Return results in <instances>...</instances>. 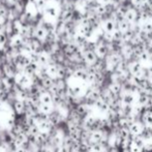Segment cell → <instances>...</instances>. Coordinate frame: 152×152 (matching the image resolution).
Here are the masks:
<instances>
[{
    "label": "cell",
    "instance_id": "cell-7",
    "mask_svg": "<svg viewBox=\"0 0 152 152\" xmlns=\"http://www.w3.org/2000/svg\"><path fill=\"white\" fill-rule=\"evenodd\" d=\"M84 59L87 62H88V63L93 64L94 62L96 61V56H95V54H94V53L92 52V51L88 50V51H85V53H84Z\"/></svg>",
    "mask_w": 152,
    "mask_h": 152
},
{
    "label": "cell",
    "instance_id": "cell-5",
    "mask_svg": "<svg viewBox=\"0 0 152 152\" xmlns=\"http://www.w3.org/2000/svg\"><path fill=\"white\" fill-rule=\"evenodd\" d=\"M37 63L40 66H47L50 63V57H49V55L45 52L37 54Z\"/></svg>",
    "mask_w": 152,
    "mask_h": 152
},
{
    "label": "cell",
    "instance_id": "cell-8",
    "mask_svg": "<svg viewBox=\"0 0 152 152\" xmlns=\"http://www.w3.org/2000/svg\"><path fill=\"white\" fill-rule=\"evenodd\" d=\"M12 45H14L15 48H17V49L21 48V47L24 46V39H23L21 35L16 36V37L14 38V40H12Z\"/></svg>",
    "mask_w": 152,
    "mask_h": 152
},
{
    "label": "cell",
    "instance_id": "cell-1",
    "mask_svg": "<svg viewBox=\"0 0 152 152\" xmlns=\"http://www.w3.org/2000/svg\"><path fill=\"white\" fill-rule=\"evenodd\" d=\"M127 129L132 138H138V137H140L141 134L146 132L144 124H143V122L141 121L140 118L134 119V120L130 121V123L127 126Z\"/></svg>",
    "mask_w": 152,
    "mask_h": 152
},
{
    "label": "cell",
    "instance_id": "cell-3",
    "mask_svg": "<svg viewBox=\"0 0 152 152\" xmlns=\"http://www.w3.org/2000/svg\"><path fill=\"white\" fill-rule=\"evenodd\" d=\"M44 12L46 17L48 18H57L58 17V7L53 3L46 4V6L44 7Z\"/></svg>",
    "mask_w": 152,
    "mask_h": 152
},
{
    "label": "cell",
    "instance_id": "cell-6",
    "mask_svg": "<svg viewBox=\"0 0 152 152\" xmlns=\"http://www.w3.org/2000/svg\"><path fill=\"white\" fill-rule=\"evenodd\" d=\"M46 35H47V31L42 26L37 27V28H35V30H34V36H35L36 39H38V40L45 39Z\"/></svg>",
    "mask_w": 152,
    "mask_h": 152
},
{
    "label": "cell",
    "instance_id": "cell-2",
    "mask_svg": "<svg viewBox=\"0 0 152 152\" xmlns=\"http://www.w3.org/2000/svg\"><path fill=\"white\" fill-rule=\"evenodd\" d=\"M137 139L142 145L144 152H152V132H145Z\"/></svg>",
    "mask_w": 152,
    "mask_h": 152
},
{
    "label": "cell",
    "instance_id": "cell-9",
    "mask_svg": "<svg viewBox=\"0 0 152 152\" xmlns=\"http://www.w3.org/2000/svg\"><path fill=\"white\" fill-rule=\"evenodd\" d=\"M6 40H7V36H6L5 32L0 31V46H3V45H5Z\"/></svg>",
    "mask_w": 152,
    "mask_h": 152
},
{
    "label": "cell",
    "instance_id": "cell-4",
    "mask_svg": "<svg viewBox=\"0 0 152 152\" xmlns=\"http://www.w3.org/2000/svg\"><path fill=\"white\" fill-rule=\"evenodd\" d=\"M128 152H144L142 145L140 144L139 140L137 138H132L128 144Z\"/></svg>",
    "mask_w": 152,
    "mask_h": 152
}]
</instances>
